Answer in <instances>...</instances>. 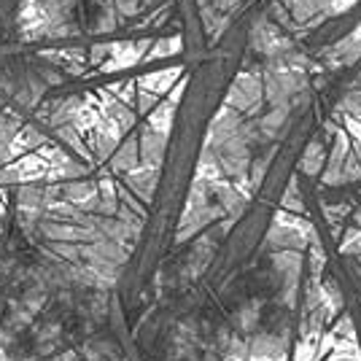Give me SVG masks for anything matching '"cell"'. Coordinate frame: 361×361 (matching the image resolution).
<instances>
[{
	"label": "cell",
	"mask_w": 361,
	"mask_h": 361,
	"mask_svg": "<svg viewBox=\"0 0 361 361\" xmlns=\"http://www.w3.org/2000/svg\"><path fill=\"white\" fill-rule=\"evenodd\" d=\"M121 321L116 283L49 259L0 219V361H65Z\"/></svg>",
	"instance_id": "1"
},
{
	"label": "cell",
	"mask_w": 361,
	"mask_h": 361,
	"mask_svg": "<svg viewBox=\"0 0 361 361\" xmlns=\"http://www.w3.org/2000/svg\"><path fill=\"white\" fill-rule=\"evenodd\" d=\"M318 286L334 294L337 305L345 310L361 348V259L353 254H343L340 248L326 254Z\"/></svg>",
	"instance_id": "3"
},
{
	"label": "cell",
	"mask_w": 361,
	"mask_h": 361,
	"mask_svg": "<svg viewBox=\"0 0 361 361\" xmlns=\"http://www.w3.org/2000/svg\"><path fill=\"white\" fill-rule=\"evenodd\" d=\"M65 361H94V359H90L87 353H73V356H68ZM135 361H137V356H135Z\"/></svg>",
	"instance_id": "4"
},
{
	"label": "cell",
	"mask_w": 361,
	"mask_h": 361,
	"mask_svg": "<svg viewBox=\"0 0 361 361\" xmlns=\"http://www.w3.org/2000/svg\"><path fill=\"white\" fill-rule=\"evenodd\" d=\"M140 361H248V345L208 286L159 294L133 324Z\"/></svg>",
	"instance_id": "2"
}]
</instances>
